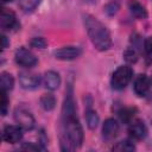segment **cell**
I'll use <instances>...</instances> for the list:
<instances>
[{
  "mask_svg": "<svg viewBox=\"0 0 152 152\" xmlns=\"http://www.w3.org/2000/svg\"><path fill=\"white\" fill-rule=\"evenodd\" d=\"M59 140L63 151H75L81 147L83 141V129L77 118L71 87H69V90L66 91L62 107Z\"/></svg>",
  "mask_w": 152,
  "mask_h": 152,
  "instance_id": "1",
  "label": "cell"
},
{
  "mask_svg": "<svg viewBox=\"0 0 152 152\" xmlns=\"http://www.w3.org/2000/svg\"><path fill=\"white\" fill-rule=\"evenodd\" d=\"M83 25L90 42L99 51H106L112 46L109 31L97 18L90 14H83Z\"/></svg>",
  "mask_w": 152,
  "mask_h": 152,
  "instance_id": "2",
  "label": "cell"
},
{
  "mask_svg": "<svg viewBox=\"0 0 152 152\" xmlns=\"http://www.w3.org/2000/svg\"><path fill=\"white\" fill-rule=\"evenodd\" d=\"M132 76H133V70L131 66L128 65L119 66L112 75V80H110L112 87L116 90L124 89L132 80Z\"/></svg>",
  "mask_w": 152,
  "mask_h": 152,
  "instance_id": "3",
  "label": "cell"
},
{
  "mask_svg": "<svg viewBox=\"0 0 152 152\" xmlns=\"http://www.w3.org/2000/svg\"><path fill=\"white\" fill-rule=\"evenodd\" d=\"M14 120L18 124V126H20L25 131H30L34 127V118L31 114V112H28L26 108L24 107H18L14 110Z\"/></svg>",
  "mask_w": 152,
  "mask_h": 152,
  "instance_id": "4",
  "label": "cell"
},
{
  "mask_svg": "<svg viewBox=\"0 0 152 152\" xmlns=\"http://www.w3.org/2000/svg\"><path fill=\"white\" fill-rule=\"evenodd\" d=\"M14 59H15L17 64H19L20 66H24V68H32L38 63L36 55L26 48H19L15 51Z\"/></svg>",
  "mask_w": 152,
  "mask_h": 152,
  "instance_id": "5",
  "label": "cell"
},
{
  "mask_svg": "<svg viewBox=\"0 0 152 152\" xmlns=\"http://www.w3.org/2000/svg\"><path fill=\"white\" fill-rule=\"evenodd\" d=\"M40 76L38 74L31 72V71H21L19 72V83L24 89L33 90L38 88L40 84Z\"/></svg>",
  "mask_w": 152,
  "mask_h": 152,
  "instance_id": "6",
  "label": "cell"
},
{
  "mask_svg": "<svg viewBox=\"0 0 152 152\" xmlns=\"http://www.w3.org/2000/svg\"><path fill=\"white\" fill-rule=\"evenodd\" d=\"M82 55V49L78 46H63L53 51V56L61 61H72Z\"/></svg>",
  "mask_w": 152,
  "mask_h": 152,
  "instance_id": "7",
  "label": "cell"
},
{
  "mask_svg": "<svg viewBox=\"0 0 152 152\" xmlns=\"http://www.w3.org/2000/svg\"><path fill=\"white\" fill-rule=\"evenodd\" d=\"M0 25L4 31H11L14 30L19 26V23L17 20V17L14 12H12L8 8H2L1 11V17H0Z\"/></svg>",
  "mask_w": 152,
  "mask_h": 152,
  "instance_id": "8",
  "label": "cell"
},
{
  "mask_svg": "<svg viewBox=\"0 0 152 152\" xmlns=\"http://www.w3.org/2000/svg\"><path fill=\"white\" fill-rule=\"evenodd\" d=\"M2 138L6 142L15 144V142L20 141L23 138V128L20 126L7 125V126H5V128L2 131Z\"/></svg>",
  "mask_w": 152,
  "mask_h": 152,
  "instance_id": "9",
  "label": "cell"
},
{
  "mask_svg": "<svg viewBox=\"0 0 152 152\" xmlns=\"http://www.w3.org/2000/svg\"><path fill=\"white\" fill-rule=\"evenodd\" d=\"M119 131H120V127L118 121L114 119H107L102 126V137L104 138V140L110 141L116 138V135L119 134Z\"/></svg>",
  "mask_w": 152,
  "mask_h": 152,
  "instance_id": "10",
  "label": "cell"
},
{
  "mask_svg": "<svg viewBox=\"0 0 152 152\" xmlns=\"http://www.w3.org/2000/svg\"><path fill=\"white\" fill-rule=\"evenodd\" d=\"M150 87H151V81L145 74H140L135 77L133 88L138 96H146L150 90Z\"/></svg>",
  "mask_w": 152,
  "mask_h": 152,
  "instance_id": "11",
  "label": "cell"
},
{
  "mask_svg": "<svg viewBox=\"0 0 152 152\" xmlns=\"http://www.w3.org/2000/svg\"><path fill=\"white\" fill-rule=\"evenodd\" d=\"M129 135L135 140H141L147 135V127L141 120H133L128 127Z\"/></svg>",
  "mask_w": 152,
  "mask_h": 152,
  "instance_id": "12",
  "label": "cell"
},
{
  "mask_svg": "<svg viewBox=\"0 0 152 152\" xmlns=\"http://www.w3.org/2000/svg\"><path fill=\"white\" fill-rule=\"evenodd\" d=\"M43 83L46 89L56 90L61 84V76L58 72H56L53 70H49L43 76Z\"/></svg>",
  "mask_w": 152,
  "mask_h": 152,
  "instance_id": "13",
  "label": "cell"
},
{
  "mask_svg": "<svg viewBox=\"0 0 152 152\" xmlns=\"http://www.w3.org/2000/svg\"><path fill=\"white\" fill-rule=\"evenodd\" d=\"M128 7H129L131 13H132L135 18H138V19H145V18L147 17V11H146V8H145L139 1H137V0H131V1L128 2Z\"/></svg>",
  "mask_w": 152,
  "mask_h": 152,
  "instance_id": "14",
  "label": "cell"
},
{
  "mask_svg": "<svg viewBox=\"0 0 152 152\" xmlns=\"http://www.w3.org/2000/svg\"><path fill=\"white\" fill-rule=\"evenodd\" d=\"M0 86H1V90H4V91L12 90L13 86H14L13 76L10 72H1V75H0Z\"/></svg>",
  "mask_w": 152,
  "mask_h": 152,
  "instance_id": "15",
  "label": "cell"
},
{
  "mask_svg": "<svg viewBox=\"0 0 152 152\" xmlns=\"http://www.w3.org/2000/svg\"><path fill=\"white\" fill-rule=\"evenodd\" d=\"M40 106L44 110H52L56 106V97L52 94H44L40 97Z\"/></svg>",
  "mask_w": 152,
  "mask_h": 152,
  "instance_id": "16",
  "label": "cell"
},
{
  "mask_svg": "<svg viewBox=\"0 0 152 152\" xmlns=\"http://www.w3.org/2000/svg\"><path fill=\"white\" fill-rule=\"evenodd\" d=\"M135 112H137L135 108H132V107H125V108H122V109L119 112V116H120V119H121L122 122L131 124V122L133 121V119H134Z\"/></svg>",
  "mask_w": 152,
  "mask_h": 152,
  "instance_id": "17",
  "label": "cell"
},
{
  "mask_svg": "<svg viewBox=\"0 0 152 152\" xmlns=\"http://www.w3.org/2000/svg\"><path fill=\"white\" fill-rule=\"evenodd\" d=\"M99 115L94 110V109H88L86 112V121H87V126L90 128V129H94L97 127L99 125Z\"/></svg>",
  "mask_w": 152,
  "mask_h": 152,
  "instance_id": "18",
  "label": "cell"
},
{
  "mask_svg": "<svg viewBox=\"0 0 152 152\" xmlns=\"http://www.w3.org/2000/svg\"><path fill=\"white\" fill-rule=\"evenodd\" d=\"M134 150H135V145L131 140H122L113 146V151H119V152H131Z\"/></svg>",
  "mask_w": 152,
  "mask_h": 152,
  "instance_id": "19",
  "label": "cell"
},
{
  "mask_svg": "<svg viewBox=\"0 0 152 152\" xmlns=\"http://www.w3.org/2000/svg\"><path fill=\"white\" fill-rule=\"evenodd\" d=\"M42 0H19L18 5L24 12H32L40 4Z\"/></svg>",
  "mask_w": 152,
  "mask_h": 152,
  "instance_id": "20",
  "label": "cell"
},
{
  "mask_svg": "<svg viewBox=\"0 0 152 152\" xmlns=\"http://www.w3.org/2000/svg\"><path fill=\"white\" fill-rule=\"evenodd\" d=\"M1 99H0V109H1V115L5 116L7 114V110H8V97H7V91H4L1 90V94H0Z\"/></svg>",
  "mask_w": 152,
  "mask_h": 152,
  "instance_id": "21",
  "label": "cell"
},
{
  "mask_svg": "<svg viewBox=\"0 0 152 152\" xmlns=\"http://www.w3.org/2000/svg\"><path fill=\"white\" fill-rule=\"evenodd\" d=\"M144 49H145V55H146L147 59L150 62H152V36L151 37H147L145 39Z\"/></svg>",
  "mask_w": 152,
  "mask_h": 152,
  "instance_id": "22",
  "label": "cell"
},
{
  "mask_svg": "<svg viewBox=\"0 0 152 152\" xmlns=\"http://www.w3.org/2000/svg\"><path fill=\"white\" fill-rule=\"evenodd\" d=\"M124 57H125V59L128 63H134V62H137L138 55H137V52H135L134 49H127L125 51V53H124Z\"/></svg>",
  "mask_w": 152,
  "mask_h": 152,
  "instance_id": "23",
  "label": "cell"
},
{
  "mask_svg": "<svg viewBox=\"0 0 152 152\" xmlns=\"http://www.w3.org/2000/svg\"><path fill=\"white\" fill-rule=\"evenodd\" d=\"M30 44H31L32 48H37V49H44V48L48 45L46 40H45L44 38H42V37H36V38H33Z\"/></svg>",
  "mask_w": 152,
  "mask_h": 152,
  "instance_id": "24",
  "label": "cell"
},
{
  "mask_svg": "<svg viewBox=\"0 0 152 152\" xmlns=\"http://www.w3.org/2000/svg\"><path fill=\"white\" fill-rule=\"evenodd\" d=\"M118 10H119V5H118L116 2H110V4L106 5V7H104L106 13H107V14H109V15L115 14V13L118 12Z\"/></svg>",
  "mask_w": 152,
  "mask_h": 152,
  "instance_id": "25",
  "label": "cell"
},
{
  "mask_svg": "<svg viewBox=\"0 0 152 152\" xmlns=\"http://www.w3.org/2000/svg\"><path fill=\"white\" fill-rule=\"evenodd\" d=\"M21 150H31V151H39V150H44V147H42L39 144L34 145L33 142H25L24 145H21Z\"/></svg>",
  "mask_w": 152,
  "mask_h": 152,
  "instance_id": "26",
  "label": "cell"
},
{
  "mask_svg": "<svg viewBox=\"0 0 152 152\" xmlns=\"http://www.w3.org/2000/svg\"><path fill=\"white\" fill-rule=\"evenodd\" d=\"M1 39H2V49H6L8 46V40H7V37L5 34L1 36Z\"/></svg>",
  "mask_w": 152,
  "mask_h": 152,
  "instance_id": "27",
  "label": "cell"
},
{
  "mask_svg": "<svg viewBox=\"0 0 152 152\" xmlns=\"http://www.w3.org/2000/svg\"><path fill=\"white\" fill-rule=\"evenodd\" d=\"M2 1H4V2H11L12 0H2Z\"/></svg>",
  "mask_w": 152,
  "mask_h": 152,
  "instance_id": "28",
  "label": "cell"
},
{
  "mask_svg": "<svg viewBox=\"0 0 152 152\" xmlns=\"http://www.w3.org/2000/svg\"><path fill=\"white\" fill-rule=\"evenodd\" d=\"M151 81H152V80H151Z\"/></svg>",
  "mask_w": 152,
  "mask_h": 152,
  "instance_id": "29",
  "label": "cell"
}]
</instances>
